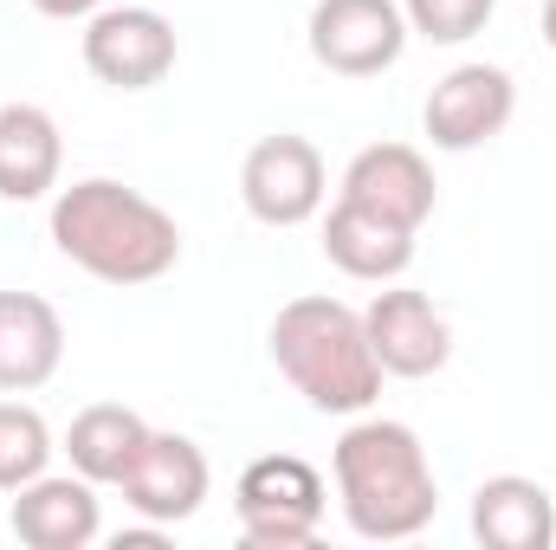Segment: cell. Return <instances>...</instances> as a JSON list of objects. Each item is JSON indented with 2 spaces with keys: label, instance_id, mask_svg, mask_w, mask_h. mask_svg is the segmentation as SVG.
Here are the masks:
<instances>
[{
  "label": "cell",
  "instance_id": "cell-18",
  "mask_svg": "<svg viewBox=\"0 0 556 550\" xmlns=\"http://www.w3.org/2000/svg\"><path fill=\"white\" fill-rule=\"evenodd\" d=\"M52 466V427L26 402H0V492L33 486Z\"/></svg>",
  "mask_w": 556,
  "mask_h": 550
},
{
  "label": "cell",
  "instance_id": "cell-5",
  "mask_svg": "<svg viewBox=\"0 0 556 550\" xmlns=\"http://www.w3.org/2000/svg\"><path fill=\"white\" fill-rule=\"evenodd\" d=\"M304 33H311V59L337 78H376L408 52L402 0H317Z\"/></svg>",
  "mask_w": 556,
  "mask_h": 550
},
{
  "label": "cell",
  "instance_id": "cell-15",
  "mask_svg": "<svg viewBox=\"0 0 556 550\" xmlns=\"http://www.w3.org/2000/svg\"><path fill=\"white\" fill-rule=\"evenodd\" d=\"M472 538L485 550H551L556 499L525 473H498L472 492Z\"/></svg>",
  "mask_w": 556,
  "mask_h": 550
},
{
  "label": "cell",
  "instance_id": "cell-20",
  "mask_svg": "<svg viewBox=\"0 0 556 550\" xmlns=\"http://www.w3.org/2000/svg\"><path fill=\"white\" fill-rule=\"evenodd\" d=\"M46 20H91L98 7H111V0H33Z\"/></svg>",
  "mask_w": 556,
  "mask_h": 550
},
{
  "label": "cell",
  "instance_id": "cell-12",
  "mask_svg": "<svg viewBox=\"0 0 556 550\" xmlns=\"http://www.w3.org/2000/svg\"><path fill=\"white\" fill-rule=\"evenodd\" d=\"M7 525L26 550H85L98 545L104 512H98V492L85 473H39L33 486L13 492Z\"/></svg>",
  "mask_w": 556,
  "mask_h": 550
},
{
  "label": "cell",
  "instance_id": "cell-11",
  "mask_svg": "<svg viewBox=\"0 0 556 550\" xmlns=\"http://www.w3.org/2000/svg\"><path fill=\"white\" fill-rule=\"evenodd\" d=\"M343 201H356V208H369V214L420 234L440 195H433V168H427L420 149H408V142H369L343 168Z\"/></svg>",
  "mask_w": 556,
  "mask_h": 550
},
{
  "label": "cell",
  "instance_id": "cell-4",
  "mask_svg": "<svg viewBox=\"0 0 556 550\" xmlns=\"http://www.w3.org/2000/svg\"><path fill=\"white\" fill-rule=\"evenodd\" d=\"M233 518L253 550H304L324 525V479L298 453H266L233 486Z\"/></svg>",
  "mask_w": 556,
  "mask_h": 550
},
{
  "label": "cell",
  "instance_id": "cell-17",
  "mask_svg": "<svg viewBox=\"0 0 556 550\" xmlns=\"http://www.w3.org/2000/svg\"><path fill=\"white\" fill-rule=\"evenodd\" d=\"M142 440H149V421L124 402H98L65 427V453H72V473H85L91 486H124V473L137 466Z\"/></svg>",
  "mask_w": 556,
  "mask_h": 550
},
{
  "label": "cell",
  "instance_id": "cell-8",
  "mask_svg": "<svg viewBox=\"0 0 556 550\" xmlns=\"http://www.w3.org/2000/svg\"><path fill=\"white\" fill-rule=\"evenodd\" d=\"M511 111H518V85H511V72L472 59V65H453V72L427 91V104H420V130H427L433 149L466 155V149H479V142L498 137V130L511 124Z\"/></svg>",
  "mask_w": 556,
  "mask_h": 550
},
{
  "label": "cell",
  "instance_id": "cell-14",
  "mask_svg": "<svg viewBox=\"0 0 556 550\" xmlns=\"http://www.w3.org/2000/svg\"><path fill=\"white\" fill-rule=\"evenodd\" d=\"M324 260L363 285H389L415 266V227H395L356 201H337L324 221Z\"/></svg>",
  "mask_w": 556,
  "mask_h": 550
},
{
  "label": "cell",
  "instance_id": "cell-3",
  "mask_svg": "<svg viewBox=\"0 0 556 550\" xmlns=\"http://www.w3.org/2000/svg\"><path fill=\"white\" fill-rule=\"evenodd\" d=\"M273 363L317 414H363L382 396V363L369 350L363 311H350L343 298H324V291L278 304Z\"/></svg>",
  "mask_w": 556,
  "mask_h": 550
},
{
  "label": "cell",
  "instance_id": "cell-19",
  "mask_svg": "<svg viewBox=\"0 0 556 550\" xmlns=\"http://www.w3.org/2000/svg\"><path fill=\"white\" fill-rule=\"evenodd\" d=\"M408 33L433 39V46H466L472 33H485V20L498 13V0H402Z\"/></svg>",
  "mask_w": 556,
  "mask_h": 550
},
{
  "label": "cell",
  "instance_id": "cell-10",
  "mask_svg": "<svg viewBox=\"0 0 556 550\" xmlns=\"http://www.w3.org/2000/svg\"><path fill=\"white\" fill-rule=\"evenodd\" d=\"M363 324H369V350H376L382 376H433L453 357V324L427 291H408V285L376 291Z\"/></svg>",
  "mask_w": 556,
  "mask_h": 550
},
{
  "label": "cell",
  "instance_id": "cell-16",
  "mask_svg": "<svg viewBox=\"0 0 556 550\" xmlns=\"http://www.w3.org/2000/svg\"><path fill=\"white\" fill-rule=\"evenodd\" d=\"M65 168V137L39 104H0V201H46Z\"/></svg>",
  "mask_w": 556,
  "mask_h": 550
},
{
  "label": "cell",
  "instance_id": "cell-6",
  "mask_svg": "<svg viewBox=\"0 0 556 550\" xmlns=\"http://www.w3.org/2000/svg\"><path fill=\"white\" fill-rule=\"evenodd\" d=\"M324 195H330L324 155H317V142H304V137H285V130L260 137L247 149V162H240V201H247V214L260 227H304V221H317Z\"/></svg>",
  "mask_w": 556,
  "mask_h": 550
},
{
  "label": "cell",
  "instance_id": "cell-9",
  "mask_svg": "<svg viewBox=\"0 0 556 550\" xmlns=\"http://www.w3.org/2000/svg\"><path fill=\"white\" fill-rule=\"evenodd\" d=\"M207 486H214L207 453H201L188 434H155V427H149L137 466L124 473V505L137 512L142 525L175 532V525H188V518L207 505Z\"/></svg>",
  "mask_w": 556,
  "mask_h": 550
},
{
  "label": "cell",
  "instance_id": "cell-7",
  "mask_svg": "<svg viewBox=\"0 0 556 550\" xmlns=\"http://www.w3.org/2000/svg\"><path fill=\"white\" fill-rule=\"evenodd\" d=\"M175 26L155 7H98L85 20V72L111 91H149L175 72Z\"/></svg>",
  "mask_w": 556,
  "mask_h": 550
},
{
  "label": "cell",
  "instance_id": "cell-2",
  "mask_svg": "<svg viewBox=\"0 0 556 550\" xmlns=\"http://www.w3.org/2000/svg\"><path fill=\"white\" fill-rule=\"evenodd\" d=\"M330 473H337V505L350 518L356 538L369 545H402L420 538L440 512V479H433V460L420 447V434L408 421H356L343 427L337 453H330Z\"/></svg>",
  "mask_w": 556,
  "mask_h": 550
},
{
  "label": "cell",
  "instance_id": "cell-1",
  "mask_svg": "<svg viewBox=\"0 0 556 550\" xmlns=\"http://www.w3.org/2000/svg\"><path fill=\"white\" fill-rule=\"evenodd\" d=\"M52 247L78 273L130 291V285H155L162 273H175L181 227L168 208H155L137 188H124L111 175H85V182L59 188V201H52Z\"/></svg>",
  "mask_w": 556,
  "mask_h": 550
},
{
  "label": "cell",
  "instance_id": "cell-21",
  "mask_svg": "<svg viewBox=\"0 0 556 550\" xmlns=\"http://www.w3.org/2000/svg\"><path fill=\"white\" fill-rule=\"evenodd\" d=\"M544 46L556 52V0H544Z\"/></svg>",
  "mask_w": 556,
  "mask_h": 550
},
{
  "label": "cell",
  "instance_id": "cell-13",
  "mask_svg": "<svg viewBox=\"0 0 556 550\" xmlns=\"http://www.w3.org/2000/svg\"><path fill=\"white\" fill-rule=\"evenodd\" d=\"M65 363V317L39 291H0V389H46Z\"/></svg>",
  "mask_w": 556,
  "mask_h": 550
}]
</instances>
